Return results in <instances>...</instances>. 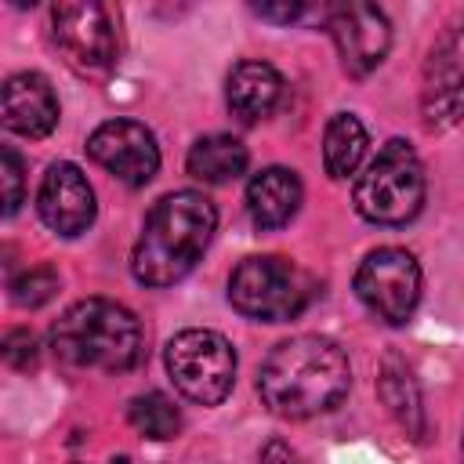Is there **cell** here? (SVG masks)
<instances>
[{
    "mask_svg": "<svg viewBox=\"0 0 464 464\" xmlns=\"http://www.w3.org/2000/svg\"><path fill=\"white\" fill-rule=\"evenodd\" d=\"M348 355L337 341L319 334H297L279 341L257 373L261 402L286 420H308L334 410L348 395Z\"/></svg>",
    "mask_w": 464,
    "mask_h": 464,
    "instance_id": "6da1fadb",
    "label": "cell"
},
{
    "mask_svg": "<svg viewBox=\"0 0 464 464\" xmlns=\"http://www.w3.org/2000/svg\"><path fill=\"white\" fill-rule=\"evenodd\" d=\"M214 228H218V207L203 192L181 188L163 196L149 210L141 236L134 243L130 254L134 279L145 286H170L185 279L207 254Z\"/></svg>",
    "mask_w": 464,
    "mask_h": 464,
    "instance_id": "7a4b0ae2",
    "label": "cell"
},
{
    "mask_svg": "<svg viewBox=\"0 0 464 464\" xmlns=\"http://www.w3.org/2000/svg\"><path fill=\"white\" fill-rule=\"evenodd\" d=\"M51 348L62 362L76 370L123 373L145 355V330L138 315L109 297H87L62 312L51 326Z\"/></svg>",
    "mask_w": 464,
    "mask_h": 464,
    "instance_id": "3957f363",
    "label": "cell"
},
{
    "mask_svg": "<svg viewBox=\"0 0 464 464\" xmlns=\"http://www.w3.org/2000/svg\"><path fill=\"white\" fill-rule=\"evenodd\" d=\"M315 279L279 254H257L236 265L228 276V301L239 315L257 323L297 319L315 301Z\"/></svg>",
    "mask_w": 464,
    "mask_h": 464,
    "instance_id": "277c9868",
    "label": "cell"
},
{
    "mask_svg": "<svg viewBox=\"0 0 464 464\" xmlns=\"http://www.w3.org/2000/svg\"><path fill=\"white\" fill-rule=\"evenodd\" d=\"M352 203L373 225H406L424 207V167L410 141L392 138L359 174Z\"/></svg>",
    "mask_w": 464,
    "mask_h": 464,
    "instance_id": "5b68a950",
    "label": "cell"
},
{
    "mask_svg": "<svg viewBox=\"0 0 464 464\" xmlns=\"http://www.w3.org/2000/svg\"><path fill=\"white\" fill-rule=\"evenodd\" d=\"M167 373L174 388L199 402V406H218L236 381V348L228 337L218 330H181L167 341Z\"/></svg>",
    "mask_w": 464,
    "mask_h": 464,
    "instance_id": "8992f818",
    "label": "cell"
},
{
    "mask_svg": "<svg viewBox=\"0 0 464 464\" xmlns=\"http://www.w3.org/2000/svg\"><path fill=\"white\" fill-rule=\"evenodd\" d=\"M355 294L370 315L388 326L410 323L420 301V265L402 246H377L355 272Z\"/></svg>",
    "mask_w": 464,
    "mask_h": 464,
    "instance_id": "52a82bcc",
    "label": "cell"
},
{
    "mask_svg": "<svg viewBox=\"0 0 464 464\" xmlns=\"http://www.w3.org/2000/svg\"><path fill=\"white\" fill-rule=\"evenodd\" d=\"M51 40L65 54V62L80 72H105L116 65V54H120L112 11L94 0L54 4L51 7Z\"/></svg>",
    "mask_w": 464,
    "mask_h": 464,
    "instance_id": "ba28073f",
    "label": "cell"
},
{
    "mask_svg": "<svg viewBox=\"0 0 464 464\" xmlns=\"http://www.w3.org/2000/svg\"><path fill=\"white\" fill-rule=\"evenodd\" d=\"M420 116L431 130H446L464 116V22L450 25L424 58Z\"/></svg>",
    "mask_w": 464,
    "mask_h": 464,
    "instance_id": "9c48e42d",
    "label": "cell"
},
{
    "mask_svg": "<svg viewBox=\"0 0 464 464\" xmlns=\"http://www.w3.org/2000/svg\"><path fill=\"white\" fill-rule=\"evenodd\" d=\"M87 156L130 188H141L160 170V145L138 120H105L87 138Z\"/></svg>",
    "mask_w": 464,
    "mask_h": 464,
    "instance_id": "30bf717a",
    "label": "cell"
},
{
    "mask_svg": "<svg viewBox=\"0 0 464 464\" xmlns=\"http://www.w3.org/2000/svg\"><path fill=\"white\" fill-rule=\"evenodd\" d=\"M326 29L352 76L373 72L392 47V22L377 4H341L330 11Z\"/></svg>",
    "mask_w": 464,
    "mask_h": 464,
    "instance_id": "8fae6325",
    "label": "cell"
},
{
    "mask_svg": "<svg viewBox=\"0 0 464 464\" xmlns=\"http://www.w3.org/2000/svg\"><path fill=\"white\" fill-rule=\"evenodd\" d=\"M36 210L44 225L58 236L87 232L94 221V188L87 174L76 163H51L36 192Z\"/></svg>",
    "mask_w": 464,
    "mask_h": 464,
    "instance_id": "7c38bea8",
    "label": "cell"
},
{
    "mask_svg": "<svg viewBox=\"0 0 464 464\" xmlns=\"http://www.w3.org/2000/svg\"><path fill=\"white\" fill-rule=\"evenodd\" d=\"M4 127L22 138H47L58 123V98L47 76L40 72H14L0 94Z\"/></svg>",
    "mask_w": 464,
    "mask_h": 464,
    "instance_id": "4fadbf2b",
    "label": "cell"
},
{
    "mask_svg": "<svg viewBox=\"0 0 464 464\" xmlns=\"http://www.w3.org/2000/svg\"><path fill=\"white\" fill-rule=\"evenodd\" d=\"M283 94V76L276 72V65L261 62V58H246L239 65H232L228 72V83H225V102H228V112L239 120V123H257L265 120L276 102Z\"/></svg>",
    "mask_w": 464,
    "mask_h": 464,
    "instance_id": "5bb4252c",
    "label": "cell"
},
{
    "mask_svg": "<svg viewBox=\"0 0 464 464\" xmlns=\"http://www.w3.org/2000/svg\"><path fill=\"white\" fill-rule=\"evenodd\" d=\"M301 178L290 170V167H265L257 170L250 181H246V210H250V221L265 232L272 228H283L297 207H301Z\"/></svg>",
    "mask_w": 464,
    "mask_h": 464,
    "instance_id": "9a60e30c",
    "label": "cell"
},
{
    "mask_svg": "<svg viewBox=\"0 0 464 464\" xmlns=\"http://www.w3.org/2000/svg\"><path fill=\"white\" fill-rule=\"evenodd\" d=\"M377 395H381V402L388 406V413L399 420V428H402L410 439L420 442L424 431H428L420 384H417L413 370H410L395 352H388V355L381 359V370H377Z\"/></svg>",
    "mask_w": 464,
    "mask_h": 464,
    "instance_id": "2e32d148",
    "label": "cell"
},
{
    "mask_svg": "<svg viewBox=\"0 0 464 464\" xmlns=\"http://www.w3.org/2000/svg\"><path fill=\"white\" fill-rule=\"evenodd\" d=\"M250 156H246V145L232 134H207L199 138L192 149H188V174L207 181V185H225L232 178H239L246 170Z\"/></svg>",
    "mask_w": 464,
    "mask_h": 464,
    "instance_id": "e0dca14e",
    "label": "cell"
},
{
    "mask_svg": "<svg viewBox=\"0 0 464 464\" xmlns=\"http://www.w3.org/2000/svg\"><path fill=\"white\" fill-rule=\"evenodd\" d=\"M366 127L359 123V116L352 112H337L330 116L326 130H323V163L330 178H348L355 174V167L366 156Z\"/></svg>",
    "mask_w": 464,
    "mask_h": 464,
    "instance_id": "ac0fdd59",
    "label": "cell"
},
{
    "mask_svg": "<svg viewBox=\"0 0 464 464\" xmlns=\"http://www.w3.org/2000/svg\"><path fill=\"white\" fill-rule=\"evenodd\" d=\"M130 424L145 435V439H174L181 431V410L163 395V392H145L138 399H130V410H127Z\"/></svg>",
    "mask_w": 464,
    "mask_h": 464,
    "instance_id": "d6986e66",
    "label": "cell"
},
{
    "mask_svg": "<svg viewBox=\"0 0 464 464\" xmlns=\"http://www.w3.org/2000/svg\"><path fill=\"white\" fill-rule=\"evenodd\" d=\"M58 294V272L51 265H33L11 279V301L18 308H40Z\"/></svg>",
    "mask_w": 464,
    "mask_h": 464,
    "instance_id": "ffe728a7",
    "label": "cell"
},
{
    "mask_svg": "<svg viewBox=\"0 0 464 464\" xmlns=\"http://www.w3.org/2000/svg\"><path fill=\"white\" fill-rule=\"evenodd\" d=\"M0 181H4V214L11 218L25 196V167H22V156L14 152V145L0 149Z\"/></svg>",
    "mask_w": 464,
    "mask_h": 464,
    "instance_id": "44dd1931",
    "label": "cell"
},
{
    "mask_svg": "<svg viewBox=\"0 0 464 464\" xmlns=\"http://www.w3.org/2000/svg\"><path fill=\"white\" fill-rule=\"evenodd\" d=\"M40 359V348H36V337L29 330H7L4 334V362L14 366V370H33Z\"/></svg>",
    "mask_w": 464,
    "mask_h": 464,
    "instance_id": "7402d4cb",
    "label": "cell"
},
{
    "mask_svg": "<svg viewBox=\"0 0 464 464\" xmlns=\"http://www.w3.org/2000/svg\"><path fill=\"white\" fill-rule=\"evenodd\" d=\"M254 14L268 22H294L304 14V4H254Z\"/></svg>",
    "mask_w": 464,
    "mask_h": 464,
    "instance_id": "603a6c76",
    "label": "cell"
},
{
    "mask_svg": "<svg viewBox=\"0 0 464 464\" xmlns=\"http://www.w3.org/2000/svg\"><path fill=\"white\" fill-rule=\"evenodd\" d=\"M257 464H301V460H297V453H294L283 439H272V442H265V446H261Z\"/></svg>",
    "mask_w": 464,
    "mask_h": 464,
    "instance_id": "cb8c5ba5",
    "label": "cell"
},
{
    "mask_svg": "<svg viewBox=\"0 0 464 464\" xmlns=\"http://www.w3.org/2000/svg\"><path fill=\"white\" fill-rule=\"evenodd\" d=\"M109 464H130V460H127V457H112Z\"/></svg>",
    "mask_w": 464,
    "mask_h": 464,
    "instance_id": "d4e9b609",
    "label": "cell"
},
{
    "mask_svg": "<svg viewBox=\"0 0 464 464\" xmlns=\"http://www.w3.org/2000/svg\"><path fill=\"white\" fill-rule=\"evenodd\" d=\"M460 457H464V439H460Z\"/></svg>",
    "mask_w": 464,
    "mask_h": 464,
    "instance_id": "484cf974",
    "label": "cell"
}]
</instances>
